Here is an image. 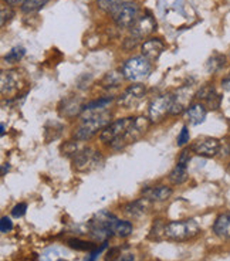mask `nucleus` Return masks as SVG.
<instances>
[{
	"label": "nucleus",
	"instance_id": "f257e3e1",
	"mask_svg": "<svg viewBox=\"0 0 230 261\" xmlns=\"http://www.w3.org/2000/svg\"><path fill=\"white\" fill-rule=\"evenodd\" d=\"M81 114V124L74 132L77 141L91 139L98 130H103L111 122V114L107 110H84Z\"/></svg>",
	"mask_w": 230,
	"mask_h": 261
},
{
	"label": "nucleus",
	"instance_id": "f03ea898",
	"mask_svg": "<svg viewBox=\"0 0 230 261\" xmlns=\"http://www.w3.org/2000/svg\"><path fill=\"white\" fill-rule=\"evenodd\" d=\"M117 222H118L117 216H114L107 210H101L92 216L91 220L88 222L90 236L95 242H108V239L114 236V227Z\"/></svg>",
	"mask_w": 230,
	"mask_h": 261
},
{
	"label": "nucleus",
	"instance_id": "7ed1b4c3",
	"mask_svg": "<svg viewBox=\"0 0 230 261\" xmlns=\"http://www.w3.org/2000/svg\"><path fill=\"white\" fill-rule=\"evenodd\" d=\"M200 233V227L196 220L186 219L168 223L165 226V237L173 242H188Z\"/></svg>",
	"mask_w": 230,
	"mask_h": 261
},
{
	"label": "nucleus",
	"instance_id": "20e7f679",
	"mask_svg": "<svg viewBox=\"0 0 230 261\" xmlns=\"http://www.w3.org/2000/svg\"><path fill=\"white\" fill-rule=\"evenodd\" d=\"M152 71V64L149 60L144 56H135L126 60L122 65V74L125 80L132 81V83H139L148 79V75Z\"/></svg>",
	"mask_w": 230,
	"mask_h": 261
},
{
	"label": "nucleus",
	"instance_id": "39448f33",
	"mask_svg": "<svg viewBox=\"0 0 230 261\" xmlns=\"http://www.w3.org/2000/svg\"><path fill=\"white\" fill-rule=\"evenodd\" d=\"M149 125H151V119L145 117H137L132 119L131 125L128 130L125 132V135L122 138H119L117 141H114L111 144L112 148L115 149H122L126 145L134 144L135 141H138L141 138L144 137V134L146 130L149 129Z\"/></svg>",
	"mask_w": 230,
	"mask_h": 261
},
{
	"label": "nucleus",
	"instance_id": "423d86ee",
	"mask_svg": "<svg viewBox=\"0 0 230 261\" xmlns=\"http://www.w3.org/2000/svg\"><path fill=\"white\" fill-rule=\"evenodd\" d=\"M104 159L98 150L92 148H81V149L72 156L74 169L79 172H92L103 166Z\"/></svg>",
	"mask_w": 230,
	"mask_h": 261
},
{
	"label": "nucleus",
	"instance_id": "0eeeda50",
	"mask_svg": "<svg viewBox=\"0 0 230 261\" xmlns=\"http://www.w3.org/2000/svg\"><path fill=\"white\" fill-rule=\"evenodd\" d=\"M112 20L121 29H131L139 19V7L134 2L122 3L111 13Z\"/></svg>",
	"mask_w": 230,
	"mask_h": 261
},
{
	"label": "nucleus",
	"instance_id": "6e6552de",
	"mask_svg": "<svg viewBox=\"0 0 230 261\" xmlns=\"http://www.w3.org/2000/svg\"><path fill=\"white\" fill-rule=\"evenodd\" d=\"M173 107V94L166 92L161 94L158 97H155L149 104V119L151 122H161L166 115H169L172 112Z\"/></svg>",
	"mask_w": 230,
	"mask_h": 261
},
{
	"label": "nucleus",
	"instance_id": "1a4fd4ad",
	"mask_svg": "<svg viewBox=\"0 0 230 261\" xmlns=\"http://www.w3.org/2000/svg\"><path fill=\"white\" fill-rule=\"evenodd\" d=\"M220 146H222V142L216 138L202 137L197 138L196 141L192 144L191 149L197 156L215 158L220 153Z\"/></svg>",
	"mask_w": 230,
	"mask_h": 261
},
{
	"label": "nucleus",
	"instance_id": "9d476101",
	"mask_svg": "<svg viewBox=\"0 0 230 261\" xmlns=\"http://www.w3.org/2000/svg\"><path fill=\"white\" fill-rule=\"evenodd\" d=\"M132 119H134V118H122V119H118V121L110 124L108 126H106L104 129L101 130L99 139H101L103 142H107V144H112L114 141L122 138L125 135V132L130 128Z\"/></svg>",
	"mask_w": 230,
	"mask_h": 261
},
{
	"label": "nucleus",
	"instance_id": "9b49d317",
	"mask_svg": "<svg viewBox=\"0 0 230 261\" xmlns=\"http://www.w3.org/2000/svg\"><path fill=\"white\" fill-rule=\"evenodd\" d=\"M155 29H157V21H155V19L152 17L151 14L146 13L144 16H139L137 23L130 30H131L132 37H135L137 40H141L152 34V33L155 32Z\"/></svg>",
	"mask_w": 230,
	"mask_h": 261
},
{
	"label": "nucleus",
	"instance_id": "f8f14e48",
	"mask_svg": "<svg viewBox=\"0 0 230 261\" xmlns=\"http://www.w3.org/2000/svg\"><path fill=\"white\" fill-rule=\"evenodd\" d=\"M145 92V85L142 84H134L131 87H128L118 98V104L124 108H131L134 105L138 104V101L141 98L144 97Z\"/></svg>",
	"mask_w": 230,
	"mask_h": 261
},
{
	"label": "nucleus",
	"instance_id": "ddd939ff",
	"mask_svg": "<svg viewBox=\"0 0 230 261\" xmlns=\"http://www.w3.org/2000/svg\"><path fill=\"white\" fill-rule=\"evenodd\" d=\"M164 43L161 39H155V37H151V39L145 40L141 46V51H142V56L146 57V59L152 61V60H158L159 56L164 51Z\"/></svg>",
	"mask_w": 230,
	"mask_h": 261
},
{
	"label": "nucleus",
	"instance_id": "4468645a",
	"mask_svg": "<svg viewBox=\"0 0 230 261\" xmlns=\"http://www.w3.org/2000/svg\"><path fill=\"white\" fill-rule=\"evenodd\" d=\"M2 94L7 95V94H13L20 88V75L17 71L9 70V71L2 72Z\"/></svg>",
	"mask_w": 230,
	"mask_h": 261
},
{
	"label": "nucleus",
	"instance_id": "2eb2a0df",
	"mask_svg": "<svg viewBox=\"0 0 230 261\" xmlns=\"http://www.w3.org/2000/svg\"><path fill=\"white\" fill-rule=\"evenodd\" d=\"M151 200H148L146 197L134 200V202L126 203L124 206V213L130 217H141V216L146 215L149 209H151Z\"/></svg>",
	"mask_w": 230,
	"mask_h": 261
},
{
	"label": "nucleus",
	"instance_id": "dca6fc26",
	"mask_svg": "<svg viewBox=\"0 0 230 261\" xmlns=\"http://www.w3.org/2000/svg\"><path fill=\"white\" fill-rule=\"evenodd\" d=\"M144 197H146L151 202H165L172 196V189L169 186L165 185H159V186H152V188H146L142 192Z\"/></svg>",
	"mask_w": 230,
	"mask_h": 261
},
{
	"label": "nucleus",
	"instance_id": "f3484780",
	"mask_svg": "<svg viewBox=\"0 0 230 261\" xmlns=\"http://www.w3.org/2000/svg\"><path fill=\"white\" fill-rule=\"evenodd\" d=\"M213 233L222 240H230V212L217 216L213 223Z\"/></svg>",
	"mask_w": 230,
	"mask_h": 261
},
{
	"label": "nucleus",
	"instance_id": "a211bd4d",
	"mask_svg": "<svg viewBox=\"0 0 230 261\" xmlns=\"http://www.w3.org/2000/svg\"><path fill=\"white\" fill-rule=\"evenodd\" d=\"M208 115V108L202 102L191 104L186 110V119L191 125H199L203 122Z\"/></svg>",
	"mask_w": 230,
	"mask_h": 261
},
{
	"label": "nucleus",
	"instance_id": "6ab92c4d",
	"mask_svg": "<svg viewBox=\"0 0 230 261\" xmlns=\"http://www.w3.org/2000/svg\"><path fill=\"white\" fill-rule=\"evenodd\" d=\"M83 111H84L83 102L80 99H75V98H70V99L64 101V104L60 110V114L64 117H75Z\"/></svg>",
	"mask_w": 230,
	"mask_h": 261
},
{
	"label": "nucleus",
	"instance_id": "aec40b11",
	"mask_svg": "<svg viewBox=\"0 0 230 261\" xmlns=\"http://www.w3.org/2000/svg\"><path fill=\"white\" fill-rule=\"evenodd\" d=\"M186 179H188L186 166L177 163L176 166L171 170V173H169V180H171L172 185H182L184 182H186Z\"/></svg>",
	"mask_w": 230,
	"mask_h": 261
},
{
	"label": "nucleus",
	"instance_id": "412c9836",
	"mask_svg": "<svg viewBox=\"0 0 230 261\" xmlns=\"http://www.w3.org/2000/svg\"><path fill=\"white\" fill-rule=\"evenodd\" d=\"M47 3H48V0H26V2L20 6V9H21L23 13L32 14L41 10L43 7L46 6Z\"/></svg>",
	"mask_w": 230,
	"mask_h": 261
},
{
	"label": "nucleus",
	"instance_id": "4be33fe9",
	"mask_svg": "<svg viewBox=\"0 0 230 261\" xmlns=\"http://www.w3.org/2000/svg\"><path fill=\"white\" fill-rule=\"evenodd\" d=\"M134 231V227H132V223L128 222V220H119L115 223V227H114V234L118 236L121 239H125L128 236L131 234Z\"/></svg>",
	"mask_w": 230,
	"mask_h": 261
},
{
	"label": "nucleus",
	"instance_id": "5701e85b",
	"mask_svg": "<svg viewBox=\"0 0 230 261\" xmlns=\"http://www.w3.org/2000/svg\"><path fill=\"white\" fill-rule=\"evenodd\" d=\"M68 247L74 248V250H79V251H92L95 250V244L91 242H86V240H81V239H70L67 240Z\"/></svg>",
	"mask_w": 230,
	"mask_h": 261
},
{
	"label": "nucleus",
	"instance_id": "b1692460",
	"mask_svg": "<svg viewBox=\"0 0 230 261\" xmlns=\"http://www.w3.org/2000/svg\"><path fill=\"white\" fill-rule=\"evenodd\" d=\"M128 2H132V0H97V5L101 10L111 14L117 7L121 6L122 3H128Z\"/></svg>",
	"mask_w": 230,
	"mask_h": 261
},
{
	"label": "nucleus",
	"instance_id": "393cba45",
	"mask_svg": "<svg viewBox=\"0 0 230 261\" xmlns=\"http://www.w3.org/2000/svg\"><path fill=\"white\" fill-rule=\"evenodd\" d=\"M24 54H26V50L23 47H14V48H12L9 51L7 56H5V61L9 63V64H16V63H19L20 60L24 57Z\"/></svg>",
	"mask_w": 230,
	"mask_h": 261
},
{
	"label": "nucleus",
	"instance_id": "a878e982",
	"mask_svg": "<svg viewBox=\"0 0 230 261\" xmlns=\"http://www.w3.org/2000/svg\"><path fill=\"white\" fill-rule=\"evenodd\" d=\"M124 74L122 71L118 72V71H111L106 74V77L103 80V83L106 84V87H118L121 84V81L124 80Z\"/></svg>",
	"mask_w": 230,
	"mask_h": 261
},
{
	"label": "nucleus",
	"instance_id": "bb28decb",
	"mask_svg": "<svg viewBox=\"0 0 230 261\" xmlns=\"http://www.w3.org/2000/svg\"><path fill=\"white\" fill-rule=\"evenodd\" d=\"M224 64H226V57L222 56V54H215L211 60H209V63H208V68H209V71H219L220 68H223Z\"/></svg>",
	"mask_w": 230,
	"mask_h": 261
},
{
	"label": "nucleus",
	"instance_id": "cd10ccee",
	"mask_svg": "<svg viewBox=\"0 0 230 261\" xmlns=\"http://www.w3.org/2000/svg\"><path fill=\"white\" fill-rule=\"evenodd\" d=\"M215 94H217V92L213 85H203V87L196 92V98L199 99V101H203V102H206V101H208V99H211Z\"/></svg>",
	"mask_w": 230,
	"mask_h": 261
},
{
	"label": "nucleus",
	"instance_id": "c85d7f7f",
	"mask_svg": "<svg viewBox=\"0 0 230 261\" xmlns=\"http://www.w3.org/2000/svg\"><path fill=\"white\" fill-rule=\"evenodd\" d=\"M112 98H101V99H97V101H92L90 104H87L84 107V110H107V105L111 104Z\"/></svg>",
	"mask_w": 230,
	"mask_h": 261
},
{
	"label": "nucleus",
	"instance_id": "c756f323",
	"mask_svg": "<svg viewBox=\"0 0 230 261\" xmlns=\"http://www.w3.org/2000/svg\"><path fill=\"white\" fill-rule=\"evenodd\" d=\"M165 226L166 224H164V223H161V220H158V222L154 224L149 237L155 239V240H161L162 237H165Z\"/></svg>",
	"mask_w": 230,
	"mask_h": 261
},
{
	"label": "nucleus",
	"instance_id": "7c9ffc66",
	"mask_svg": "<svg viewBox=\"0 0 230 261\" xmlns=\"http://www.w3.org/2000/svg\"><path fill=\"white\" fill-rule=\"evenodd\" d=\"M13 9L12 6H9L6 3L2 5V27L6 26V23H9L12 17H13Z\"/></svg>",
	"mask_w": 230,
	"mask_h": 261
},
{
	"label": "nucleus",
	"instance_id": "2f4dec72",
	"mask_svg": "<svg viewBox=\"0 0 230 261\" xmlns=\"http://www.w3.org/2000/svg\"><path fill=\"white\" fill-rule=\"evenodd\" d=\"M192 155H193V150H192L191 148H186V149H184L181 152V155L177 158V163H179V165H184V166L188 168V165H189V162H191L192 159Z\"/></svg>",
	"mask_w": 230,
	"mask_h": 261
},
{
	"label": "nucleus",
	"instance_id": "473e14b6",
	"mask_svg": "<svg viewBox=\"0 0 230 261\" xmlns=\"http://www.w3.org/2000/svg\"><path fill=\"white\" fill-rule=\"evenodd\" d=\"M189 139H191V135H189V129H188V126L185 125L182 130H181V134H179V137H177V145L179 146H184L189 142Z\"/></svg>",
	"mask_w": 230,
	"mask_h": 261
},
{
	"label": "nucleus",
	"instance_id": "72a5a7b5",
	"mask_svg": "<svg viewBox=\"0 0 230 261\" xmlns=\"http://www.w3.org/2000/svg\"><path fill=\"white\" fill-rule=\"evenodd\" d=\"M107 246H108V242H104L99 247H97L95 250H92L91 253H90V255H87L86 261H95L97 258H98V255L104 251L107 248Z\"/></svg>",
	"mask_w": 230,
	"mask_h": 261
},
{
	"label": "nucleus",
	"instance_id": "f704fd0d",
	"mask_svg": "<svg viewBox=\"0 0 230 261\" xmlns=\"http://www.w3.org/2000/svg\"><path fill=\"white\" fill-rule=\"evenodd\" d=\"M26 210H27V204L26 203H19V204H16L13 209H12V216L13 217H23V216L26 215Z\"/></svg>",
	"mask_w": 230,
	"mask_h": 261
},
{
	"label": "nucleus",
	"instance_id": "c9c22d12",
	"mask_svg": "<svg viewBox=\"0 0 230 261\" xmlns=\"http://www.w3.org/2000/svg\"><path fill=\"white\" fill-rule=\"evenodd\" d=\"M220 102H222V97H220L219 94H215V95H213L211 99H208L205 104L208 105V108H211V110H219Z\"/></svg>",
	"mask_w": 230,
	"mask_h": 261
},
{
	"label": "nucleus",
	"instance_id": "e433bc0d",
	"mask_svg": "<svg viewBox=\"0 0 230 261\" xmlns=\"http://www.w3.org/2000/svg\"><path fill=\"white\" fill-rule=\"evenodd\" d=\"M10 230H13V222L10 220V217H2V222H0V231L2 233H7V231H10Z\"/></svg>",
	"mask_w": 230,
	"mask_h": 261
},
{
	"label": "nucleus",
	"instance_id": "4c0bfd02",
	"mask_svg": "<svg viewBox=\"0 0 230 261\" xmlns=\"http://www.w3.org/2000/svg\"><path fill=\"white\" fill-rule=\"evenodd\" d=\"M114 261H135V255L132 254V253H124L121 250V253L114 258Z\"/></svg>",
	"mask_w": 230,
	"mask_h": 261
},
{
	"label": "nucleus",
	"instance_id": "58836bf2",
	"mask_svg": "<svg viewBox=\"0 0 230 261\" xmlns=\"http://www.w3.org/2000/svg\"><path fill=\"white\" fill-rule=\"evenodd\" d=\"M220 85H222V88H223L224 91H230V72L226 75V77H224L223 80H222Z\"/></svg>",
	"mask_w": 230,
	"mask_h": 261
},
{
	"label": "nucleus",
	"instance_id": "ea45409f",
	"mask_svg": "<svg viewBox=\"0 0 230 261\" xmlns=\"http://www.w3.org/2000/svg\"><path fill=\"white\" fill-rule=\"evenodd\" d=\"M26 0H3V3H6L9 6H21Z\"/></svg>",
	"mask_w": 230,
	"mask_h": 261
},
{
	"label": "nucleus",
	"instance_id": "a19ab883",
	"mask_svg": "<svg viewBox=\"0 0 230 261\" xmlns=\"http://www.w3.org/2000/svg\"><path fill=\"white\" fill-rule=\"evenodd\" d=\"M9 169H10L9 163H5V165L2 166V176H5V175H6V172H9Z\"/></svg>",
	"mask_w": 230,
	"mask_h": 261
},
{
	"label": "nucleus",
	"instance_id": "79ce46f5",
	"mask_svg": "<svg viewBox=\"0 0 230 261\" xmlns=\"http://www.w3.org/2000/svg\"><path fill=\"white\" fill-rule=\"evenodd\" d=\"M5 134V124H2V135Z\"/></svg>",
	"mask_w": 230,
	"mask_h": 261
},
{
	"label": "nucleus",
	"instance_id": "37998d69",
	"mask_svg": "<svg viewBox=\"0 0 230 261\" xmlns=\"http://www.w3.org/2000/svg\"><path fill=\"white\" fill-rule=\"evenodd\" d=\"M57 261H67V260H64V258H59V260Z\"/></svg>",
	"mask_w": 230,
	"mask_h": 261
}]
</instances>
